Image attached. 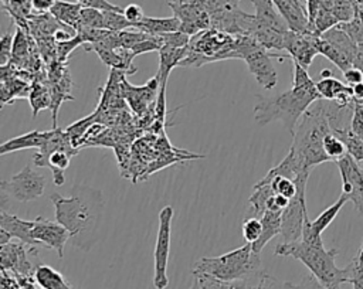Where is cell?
I'll use <instances>...</instances> for the list:
<instances>
[{"label":"cell","mask_w":363,"mask_h":289,"mask_svg":"<svg viewBox=\"0 0 363 289\" xmlns=\"http://www.w3.org/2000/svg\"><path fill=\"white\" fill-rule=\"evenodd\" d=\"M55 220L71 234L72 242L88 251L95 242V232L102 215V194L99 190L75 186L69 197L52 193Z\"/></svg>","instance_id":"cell-1"},{"label":"cell","mask_w":363,"mask_h":289,"mask_svg":"<svg viewBox=\"0 0 363 289\" xmlns=\"http://www.w3.org/2000/svg\"><path fill=\"white\" fill-rule=\"evenodd\" d=\"M299 119L292 135L289 152L306 167L313 169L316 164L328 162L329 157L323 149V139L333 132L330 115L332 101L319 99Z\"/></svg>","instance_id":"cell-2"},{"label":"cell","mask_w":363,"mask_h":289,"mask_svg":"<svg viewBox=\"0 0 363 289\" xmlns=\"http://www.w3.org/2000/svg\"><path fill=\"white\" fill-rule=\"evenodd\" d=\"M255 98L257 103L254 106V119L257 125L265 126L269 122L279 120L291 135H294L303 113L316 101L322 99L315 81L303 86H292L289 91L278 95L268 98L257 95Z\"/></svg>","instance_id":"cell-3"},{"label":"cell","mask_w":363,"mask_h":289,"mask_svg":"<svg viewBox=\"0 0 363 289\" xmlns=\"http://www.w3.org/2000/svg\"><path fill=\"white\" fill-rule=\"evenodd\" d=\"M339 254L337 249H326L323 242H306L303 239L292 242H281L275 246V255L292 256L301 261L309 272L326 288L340 289L342 283L349 282L350 268L336 266L335 258Z\"/></svg>","instance_id":"cell-4"},{"label":"cell","mask_w":363,"mask_h":289,"mask_svg":"<svg viewBox=\"0 0 363 289\" xmlns=\"http://www.w3.org/2000/svg\"><path fill=\"white\" fill-rule=\"evenodd\" d=\"M259 272L261 254H255L250 242L220 256L201 258L193 269V273H207L231 283L245 280Z\"/></svg>","instance_id":"cell-5"},{"label":"cell","mask_w":363,"mask_h":289,"mask_svg":"<svg viewBox=\"0 0 363 289\" xmlns=\"http://www.w3.org/2000/svg\"><path fill=\"white\" fill-rule=\"evenodd\" d=\"M230 58H235L234 35L216 28H207L190 37L187 54L179 67H201Z\"/></svg>","instance_id":"cell-6"},{"label":"cell","mask_w":363,"mask_h":289,"mask_svg":"<svg viewBox=\"0 0 363 289\" xmlns=\"http://www.w3.org/2000/svg\"><path fill=\"white\" fill-rule=\"evenodd\" d=\"M308 177H309V173H305L294 180L296 183L298 191L289 200V204L282 210L281 235L284 238V242H292L302 238L305 221L306 218H309L306 211V198H305Z\"/></svg>","instance_id":"cell-7"},{"label":"cell","mask_w":363,"mask_h":289,"mask_svg":"<svg viewBox=\"0 0 363 289\" xmlns=\"http://www.w3.org/2000/svg\"><path fill=\"white\" fill-rule=\"evenodd\" d=\"M174 210L170 205H166L159 212V230L155 245V273H153V286L156 289H164L169 285L167 278V262L170 251V235H172V218Z\"/></svg>","instance_id":"cell-8"},{"label":"cell","mask_w":363,"mask_h":289,"mask_svg":"<svg viewBox=\"0 0 363 289\" xmlns=\"http://www.w3.org/2000/svg\"><path fill=\"white\" fill-rule=\"evenodd\" d=\"M45 187V177L26 166L9 180L1 181L0 188L4 194L16 198L17 201H31L43 196Z\"/></svg>","instance_id":"cell-9"},{"label":"cell","mask_w":363,"mask_h":289,"mask_svg":"<svg viewBox=\"0 0 363 289\" xmlns=\"http://www.w3.org/2000/svg\"><path fill=\"white\" fill-rule=\"evenodd\" d=\"M174 17L180 21L182 33L190 37L211 27L210 16L201 6L200 0H167Z\"/></svg>","instance_id":"cell-10"},{"label":"cell","mask_w":363,"mask_h":289,"mask_svg":"<svg viewBox=\"0 0 363 289\" xmlns=\"http://www.w3.org/2000/svg\"><path fill=\"white\" fill-rule=\"evenodd\" d=\"M289 55L288 54H278L274 51L267 50L265 47H258L252 52H250L244 61L248 67V71L254 75L257 82L267 91L275 88L278 75L272 65V58H277L278 61H285Z\"/></svg>","instance_id":"cell-11"},{"label":"cell","mask_w":363,"mask_h":289,"mask_svg":"<svg viewBox=\"0 0 363 289\" xmlns=\"http://www.w3.org/2000/svg\"><path fill=\"white\" fill-rule=\"evenodd\" d=\"M31 237L38 242V245L54 249L60 258L64 256V246L67 241L71 239L69 231L62 224L57 220H47L43 217H37L34 220Z\"/></svg>","instance_id":"cell-12"},{"label":"cell","mask_w":363,"mask_h":289,"mask_svg":"<svg viewBox=\"0 0 363 289\" xmlns=\"http://www.w3.org/2000/svg\"><path fill=\"white\" fill-rule=\"evenodd\" d=\"M315 38L316 34L295 33L288 30L284 37V50L288 52L292 61L308 69L313 58L319 54L315 45Z\"/></svg>","instance_id":"cell-13"},{"label":"cell","mask_w":363,"mask_h":289,"mask_svg":"<svg viewBox=\"0 0 363 289\" xmlns=\"http://www.w3.org/2000/svg\"><path fill=\"white\" fill-rule=\"evenodd\" d=\"M85 51H94L98 54L101 61L111 67L112 69L122 71L125 74H133L138 71V68L132 64L133 58L136 57L132 50L129 48H108L106 45L101 42L94 44H85Z\"/></svg>","instance_id":"cell-14"},{"label":"cell","mask_w":363,"mask_h":289,"mask_svg":"<svg viewBox=\"0 0 363 289\" xmlns=\"http://www.w3.org/2000/svg\"><path fill=\"white\" fill-rule=\"evenodd\" d=\"M342 180H347L353 184V194L350 201L354 208L362 214L363 218V169L359 167L357 162L347 153L336 160Z\"/></svg>","instance_id":"cell-15"},{"label":"cell","mask_w":363,"mask_h":289,"mask_svg":"<svg viewBox=\"0 0 363 289\" xmlns=\"http://www.w3.org/2000/svg\"><path fill=\"white\" fill-rule=\"evenodd\" d=\"M289 30L295 33H309L308 8L301 0H272ZM312 34V33H311Z\"/></svg>","instance_id":"cell-16"},{"label":"cell","mask_w":363,"mask_h":289,"mask_svg":"<svg viewBox=\"0 0 363 289\" xmlns=\"http://www.w3.org/2000/svg\"><path fill=\"white\" fill-rule=\"evenodd\" d=\"M121 88L122 95L128 101V103L132 106V109L138 113H142L146 109V105L150 102L156 91L159 89V81L156 76H153L145 86L135 88L133 85H129L125 79V74L121 78Z\"/></svg>","instance_id":"cell-17"},{"label":"cell","mask_w":363,"mask_h":289,"mask_svg":"<svg viewBox=\"0 0 363 289\" xmlns=\"http://www.w3.org/2000/svg\"><path fill=\"white\" fill-rule=\"evenodd\" d=\"M187 54V47H173L170 44H162L159 48V69L156 78L159 81V89H166L170 71L180 65L182 60Z\"/></svg>","instance_id":"cell-18"},{"label":"cell","mask_w":363,"mask_h":289,"mask_svg":"<svg viewBox=\"0 0 363 289\" xmlns=\"http://www.w3.org/2000/svg\"><path fill=\"white\" fill-rule=\"evenodd\" d=\"M34 227V220H23L17 215L7 214L6 211L0 212V228L6 230L13 238H17L23 244L31 246L38 245V242L31 237V230Z\"/></svg>","instance_id":"cell-19"},{"label":"cell","mask_w":363,"mask_h":289,"mask_svg":"<svg viewBox=\"0 0 363 289\" xmlns=\"http://www.w3.org/2000/svg\"><path fill=\"white\" fill-rule=\"evenodd\" d=\"M0 255H1V269L3 271L13 269L23 275H28L31 272V264L28 262V259L26 256L23 242H18V244L9 242V244L1 245Z\"/></svg>","instance_id":"cell-20"},{"label":"cell","mask_w":363,"mask_h":289,"mask_svg":"<svg viewBox=\"0 0 363 289\" xmlns=\"http://www.w3.org/2000/svg\"><path fill=\"white\" fill-rule=\"evenodd\" d=\"M51 130H31L24 135L16 136L0 146V154L17 152L21 149H41L45 140L48 139Z\"/></svg>","instance_id":"cell-21"},{"label":"cell","mask_w":363,"mask_h":289,"mask_svg":"<svg viewBox=\"0 0 363 289\" xmlns=\"http://www.w3.org/2000/svg\"><path fill=\"white\" fill-rule=\"evenodd\" d=\"M64 24L58 21L51 13H35L28 17V34L34 38L54 37L55 31Z\"/></svg>","instance_id":"cell-22"},{"label":"cell","mask_w":363,"mask_h":289,"mask_svg":"<svg viewBox=\"0 0 363 289\" xmlns=\"http://www.w3.org/2000/svg\"><path fill=\"white\" fill-rule=\"evenodd\" d=\"M281 215L282 211H272V210H265L262 217L259 218L262 222V232L261 237L252 242V251L255 254H261L264 246L278 234H281Z\"/></svg>","instance_id":"cell-23"},{"label":"cell","mask_w":363,"mask_h":289,"mask_svg":"<svg viewBox=\"0 0 363 289\" xmlns=\"http://www.w3.org/2000/svg\"><path fill=\"white\" fill-rule=\"evenodd\" d=\"M320 37H323L326 41L335 45L339 51H342L354 65V61L359 57L360 50H359V45L352 40V37L345 30H342L339 26H335L330 30L325 31Z\"/></svg>","instance_id":"cell-24"},{"label":"cell","mask_w":363,"mask_h":289,"mask_svg":"<svg viewBox=\"0 0 363 289\" xmlns=\"http://www.w3.org/2000/svg\"><path fill=\"white\" fill-rule=\"evenodd\" d=\"M255 7V18L279 31H288V26L272 0H251Z\"/></svg>","instance_id":"cell-25"},{"label":"cell","mask_w":363,"mask_h":289,"mask_svg":"<svg viewBox=\"0 0 363 289\" xmlns=\"http://www.w3.org/2000/svg\"><path fill=\"white\" fill-rule=\"evenodd\" d=\"M235 286L240 289H302L301 283L295 285L291 282H284L262 271L245 280H240V285Z\"/></svg>","instance_id":"cell-26"},{"label":"cell","mask_w":363,"mask_h":289,"mask_svg":"<svg viewBox=\"0 0 363 289\" xmlns=\"http://www.w3.org/2000/svg\"><path fill=\"white\" fill-rule=\"evenodd\" d=\"M136 30L147 33L150 35H162L166 33H173L180 30V21L177 17H147L145 16L142 21L135 26Z\"/></svg>","instance_id":"cell-27"},{"label":"cell","mask_w":363,"mask_h":289,"mask_svg":"<svg viewBox=\"0 0 363 289\" xmlns=\"http://www.w3.org/2000/svg\"><path fill=\"white\" fill-rule=\"evenodd\" d=\"M82 4L81 3H69L64 0H57L50 13L62 24L69 26L72 28H78L79 26V17H81Z\"/></svg>","instance_id":"cell-28"},{"label":"cell","mask_w":363,"mask_h":289,"mask_svg":"<svg viewBox=\"0 0 363 289\" xmlns=\"http://www.w3.org/2000/svg\"><path fill=\"white\" fill-rule=\"evenodd\" d=\"M34 278L43 289H74L60 272L48 265H38L34 271Z\"/></svg>","instance_id":"cell-29"},{"label":"cell","mask_w":363,"mask_h":289,"mask_svg":"<svg viewBox=\"0 0 363 289\" xmlns=\"http://www.w3.org/2000/svg\"><path fill=\"white\" fill-rule=\"evenodd\" d=\"M274 190L271 183L267 184H258L255 183L254 186V191L248 198V203L251 204V215L250 217H255V218H261L262 214L267 210V204L269 201V198L274 196Z\"/></svg>","instance_id":"cell-30"},{"label":"cell","mask_w":363,"mask_h":289,"mask_svg":"<svg viewBox=\"0 0 363 289\" xmlns=\"http://www.w3.org/2000/svg\"><path fill=\"white\" fill-rule=\"evenodd\" d=\"M315 45H316L318 52L322 54L323 57H326L330 62H333L342 72L346 71L347 68L353 67L352 61L342 51H339L335 45H332L329 41H326L323 37L316 35Z\"/></svg>","instance_id":"cell-31"},{"label":"cell","mask_w":363,"mask_h":289,"mask_svg":"<svg viewBox=\"0 0 363 289\" xmlns=\"http://www.w3.org/2000/svg\"><path fill=\"white\" fill-rule=\"evenodd\" d=\"M346 201H347V198H346L343 194H340V197H339L332 205H329V207H328L326 210H323L313 221H311L313 231L322 235V232H323V231L332 224V221L336 218V215L339 214L340 208L345 205Z\"/></svg>","instance_id":"cell-32"},{"label":"cell","mask_w":363,"mask_h":289,"mask_svg":"<svg viewBox=\"0 0 363 289\" xmlns=\"http://www.w3.org/2000/svg\"><path fill=\"white\" fill-rule=\"evenodd\" d=\"M333 133L342 139L349 156H352L356 162H363V139L360 136L354 135L350 128H339L335 129Z\"/></svg>","instance_id":"cell-33"},{"label":"cell","mask_w":363,"mask_h":289,"mask_svg":"<svg viewBox=\"0 0 363 289\" xmlns=\"http://www.w3.org/2000/svg\"><path fill=\"white\" fill-rule=\"evenodd\" d=\"M79 27L104 28V30H106V24H105V13H104V10L94 8V7H82L78 28H79ZM78 28H77V30H78Z\"/></svg>","instance_id":"cell-34"},{"label":"cell","mask_w":363,"mask_h":289,"mask_svg":"<svg viewBox=\"0 0 363 289\" xmlns=\"http://www.w3.org/2000/svg\"><path fill=\"white\" fill-rule=\"evenodd\" d=\"M258 184H267V183H271L272 186V190L275 194H281V196H285L288 197L289 200L296 194L298 191V187H296V183L292 180V178H288L285 176H274L272 178H269L268 181H257Z\"/></svg>","instance_id":"cell-35"},{"label":"cell","mask_w":363,"mask_h":289,"mask_svg":"<svg viewBox=\"0 0 363 289\" xmlns=\"http://www.w3.org/2000/svg\"><path fill=\"white\" fill-rule=\"evenodd\" d=\"M337 26L352 37V40L359 45L360 52H363V14L356 13L353 20L347 23H339Z\"/></svg>","instance_id":"cell-36"},{"label":"cell","mask_w":363,"mask_h":289,"mask_svg":"<svg viewBox=\"0 0 363 289\" xmlns=\"http://www.w3.org/2000/svg\"><path fill=\"white\" fill-rule=\"evenodd\" d=\"M323 149L329 157V160H337L340 157H343L347 152H346V146L342 142V139L335 135L333 132H330L329 135H326V137L323 139Z\"/></svg>","instance_id":"cell-37"},{"label":"cell","mask_w":363,"mask_h":289,"mask_svg":"<svg viewBox=\"0 0 363 289\" xmlns=\"http://www.w3.org/2000/svg\"><path fill=\"white\" fill-rule=\"evenodd\" d=\"M337 24H339V21L335 17V14L325 7H320L316 14V18L313 21V34L322 35L325 31L330 30L332 27H335Z\"/></svg>","instance_id":"cell-38"},{"label":"cell","mask_w":363,"mask_h":289,"mask_svg":"<svg viewBox=\"0 0 363 289\" xmlns=\"http://www.w3.org/2000/svg\"><path fill=\"white\" fill-rule=\"evenodd\" d=\"M199 289H240L231 282L217 279L207 273H193Z\"/></svg>","instance_id":"cell-39"},{"label":"cell","mask_w":363,"mask_h":289,"mask_svg":"<svg viewBox=\"0 0 363 289\" xmlns=\"http://www.w3.org/2000/svg\"><path fill=\"white\" fill-rule=\"evenodd\" d=\"M262 232V222L259 218L255 217H248L242 222V237L247 242L252 244L255 242Z\"/></svg>","instance_id":"cell-40"},{"label":"cell","mask_w":363,"mask_h":289,"mask_svg":"<svg viewBox=\"0 0 363 289\" xmlns=\"http://www.w3.org/2000/svg\"><path fill=\"white\" fill-rule=\"evenodd\" d=\"M85 41L84 38L77 33L75 37H72L71 40L68 41H57V57H58V61H62V62H67V58L69 57V54L79 45H84Z\"/></svg>","instance_id":"cell-41"},{"label":"cell","mask_w":363,"mask_h":289,"mask_svg":"<svg viewBox=\"0 0 363 289\" xmlns=\"http://www.w3.org/2000/svg\"><path fill=\"white\" fill-rule=\"evenodd\" d=\"M350 279L349 283L353 285V289H363V261L359 255L349 264Z\"/></svg>","instance_id":"cell-42"},{"label":"cell","mask_w":363,"mask_h":289,"mask_svg":"<svg viewBox=\"0 0 363 289\" xmlns=\"http://www.w3.org/2000/svg\"><path fill=\"white\" fill-rule=\"evenodd\" d=\"M353 112L350 119V130L363 139V103L353 101Z\"/></svg>","instance_id":"cell-43"},{"label":"cell","mask_w":363,"mask_h":289,"mask_svg":"<svg viewBox=\"0 0 363 289\" xmlns=\"http://www.w3.org/2000/svg\"><path fill=\"white\" fill-rule=\"evenodd\" d=\"M13 41H14V34L10 31L6 33L1 40H0V65H7L11 58V51H13Z\"/></svg>","instance_id":"cell-44"},{"label":"cell","mask_w":363,"mask_h":289,"mask_svg":"<svg viewBox=\"0 0 363 289\" xmlns=\"http://www.w3.org/2000/svg\"><path fill=\"white\" fill-rule=\"evenodd\" d=\"M312 78L309 76L306 68H303L302 65H299L298 62L294 61V82L292 86H303L308 84H312Z\"/></svg>","instance_id":"cell-45"},{"label":"cell","mask_w":363,"mask_h":289,"mask_svg":"<svg viewBox=\"0 0 363 289\" xmlns=\"http://www.w3.org/2000/svg\"><path fill=\"white\" fill-rule=\"evenodd\" d=\"M123 16L133 24V27L145 17L142 7L136 3H130L126 7H123Z\"/></svg>","instance_id":"cell-46"},{"label":"cell","mask_w":363,"mask_h":289,"mask_svg":"<svg viewBox=\"0 0 363 289\" xmlns=\"http://www.w3.org/2000/svg\"><path fill=\"white\" fill-rule=\"evenodd\" d=\"M82 4V7H94L99 10H115V11H123V7L109 3L108 0H77Z\"/></svg>","instance_id":"cell-47"},{"label":"cell","mask_w":363,"mask_h":289,"mask_svg":"<svg viewBox=\"0 0 363 289\" xmlns=\"http://www.w3.org/2000/svg\"><path fill=\"white\" fill-rule=\"evenodd\" d=\"M343 78L349 86H353L356 84L363 82V71L357 67H350L346 71H343Z\"/></svg>","instance_id":"cell-48"},{"label":"cell","mask_w":363,"mask_h":289,"mask_svg":"<svg viewBox=\"0 0 363 289\" xmlns=\"http://www.w3.org/2000/svg\"><path fill=\"white\" fill-rule=\"evenodd\" d=\"M57 0H31L34 13H50Z\"/></svg>","instance_id":"cell-49"},{"label":"cell","mask_w":363,"mask_h":289,"mask_svg":"<svg viewBox=\"0 0 363 289\" xmlns=\"http://www.w3.org/2000/svg\"><path fill=\"white\" fill-rule=\"evenodd\" d=\"M352 89H353V101L363 102V82L353 85Z\"/></svg>","instance_id":"cell-50"},{"label":"cell","mask_w":363,"mask_h":289,"mask_svg":"<svg viewBox=\"0 0 363 289\" xmlns=\"http://www.w3.org/2000/svg\"><path fill=\"white\" fill-rule=\"evenodd\" d=\"M11 235L6 231V230H1L0 228V245H4V244H9L11 241Z\"/></svg>","instance_id":"cell-51"},{"label":"cell","mask_w":363,"mask_h":289,"mask_svg":"<svg viewBox=\"0 0 363 289\" xmlns=\"http://www.w3.org/2000/svg\"><path fill=\"white\" fill-rule=\"evenodd\" d=\"M353 67H357V68H360L362 71H363V52H360L359 54V57L356 58V61H354V65Z\"/></svg>","instance_id":"cell-52"},{"label":"cell","mask_w":363,"mask_h":289,"mask_svg":"<svg viewBox=\"0 0 363 289\" xmlns=\"http://www.w3.org/2000/svg\"><path fill=\"white\" fill-rule=\"evenodd\" d=\"M329 76H332V71L330 69H322V72H320V78H329Z\"/></svg>","instance_id":"cell-53"}]
</instances>
